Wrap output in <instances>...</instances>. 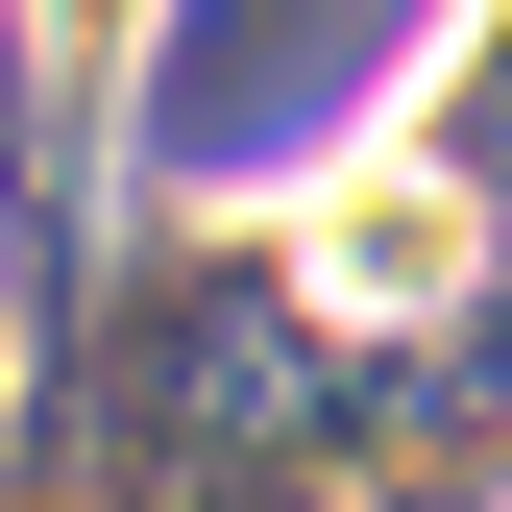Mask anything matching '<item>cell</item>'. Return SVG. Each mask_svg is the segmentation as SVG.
I'll return each mask as SVG.
<instances>
[{
	"label": "cell",
	"instance_id": "cell-1",
	"mask_svg": "<svg viewBox=\"0 0 512 512\" xmlns=\"http://www.w3.org/2000/svg\"><path fill=\"white\" fill-rule=\"evenodd\" d=\"M98 25H122V0H49V49H74V74H98Z\"/></svg>",
	"mask_w": 512,
	"mask_h": 512
}]
</instances>
